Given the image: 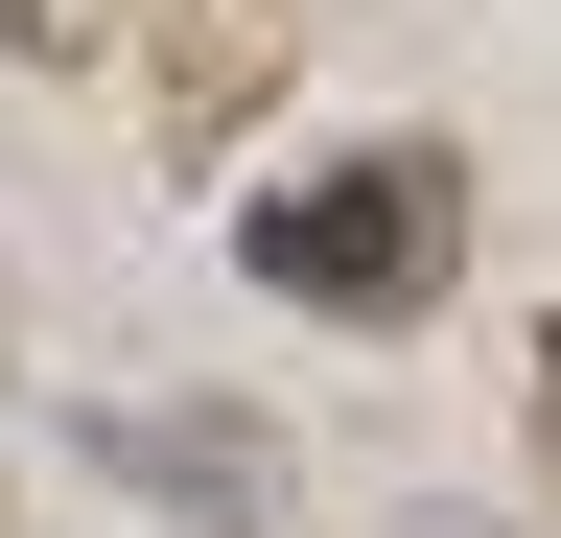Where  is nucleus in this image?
<instances>
[{
    "label": "nucleus",
    "instance_id": "obj_1",
    "mask_svg": "<svg viewBox=\"0 0 561 538\" xmlns=\"http://www.w3.org/2000/svg\"><path fill=\"white\" fill-rule=\"evenodd\" d=\"M445 211H468V164L375 141V164H328V187H257L234 257H257L280 305H421V282H445Z\"/></svg>",
    "mask_w": 561,
    "mask_h": 538
},
{
    "label": "nucleus",
    "instance_id": "obj_2",
    "mask_svg": "<svg viewBox=\"0 0 561 538\" xmlns=\"http://www.w3.org/2000/svg\"><path fill=\"white\" fill-rule=\"evenodd\" d=\"M0 24H24V47H70V24H94V0H0Z\"/></svg>",
    "mask_w": 561,
    "mask_h": 538
}]
</instances>
